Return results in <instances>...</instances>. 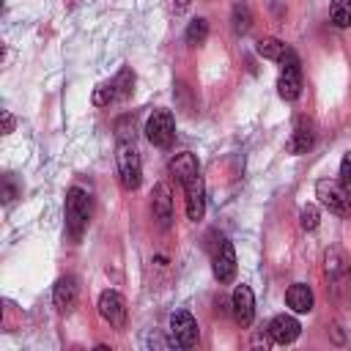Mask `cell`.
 <instances>
[{"label":"cell","mask_w":351,"mask_h":351,"mask_svg":"<svg viewBox=\"0 0 351 351\" xmlns=\"http://www.w3.org/2000/svg\"><path fill=\"white\" fill-rule=\"evenodd\" d=\"M115 167H118V181L126 192H134L143 181V162H140V154L134 148L132 140H118V148H115Z\"/></svg>","instance_id":"6da1fadb"},{"label":"cell","mask_w":351,"mask_h":351,"mask_svg":"<svg viewBox=\"0 0 351 351\" xmlns=\"http://www.w3.org/2000/svg\"><path fill=\"white\" fill-rule=\"evenodd\" d=\"M88 219H90V197L85 189L71 186L66 195V230L71 233V239H82Z\"/></svg>","instance_id":"7a4b0ae2"},{"label":"cell","mask_w":351,"mask_h":351,"mask_svg":"<svg viewBox=\"0 0 351 351\" xmlns=\"http://www.w3.org/2000/svg\"><path fill=\"white\" fill-rule=\"evenodd\" d=\"M315 197L324 208H329L337 217H351V192L343 181H332V178H321L315 184Z\"/></svg>","instance_id":"3957f363"},{"label":"cell","mask_w":351,"mask_h":351,"mask_svg":"<svg viewBox=\"0 0 351 351\" xmlns=\"http://www.w3.org/2000/svg\"><path fill=\"white\" fill-rule=\"evenodd\" d=\"M280 63H282V69H280V77H277V93L285 101H296L299 93H302V66H299V58H296L293 49H288Z\"/></svg>","instance_id":"277c9868"},{"label":"cell","mask_w":351,"mask_h":351,"mask_svg":"<svg viewBox=\"0 0 351 351\" xmlns=\"http://www.w3.org/2000/svg\"><path fill=\"white\" fill-rule=\"evenodd\" d=\"M132 90H134V71L132 69H121L110 82H104V85H99L93 90V104L96 107H107V104H112L118 99H126Z\"/></svg>","instance_id":"5b68a950"},{"label":"cell","mask_w":351,"mask_h":351,"mask_svg":"<svg viewBox=\"0 0 351 351\" xmlns=\"http://www.w3.org/2000/svg\"><path fill=\"white\" fill-rule=\"evenodd\" d=\"M145 137L151 145L156 148H167L176 137V121L170 115V110H154L145 121Z\"/></svg>","instance_id":"8992f818"},{"label":"cell","mask_w":351,"mask_h":351,"mask_svg":"<svg viewBox=\"0 0 351 351\" xmlns=\"http://www.w3.org/2000/svg\"><path fill=\"white\" fill-rule=\"evenodd\" d=\"M170 340L178 348H192L197 343V321L186 310H176L170 315Z\"/></svg>","instance_id":"52a82bcc"},{"label":"cell","mask_w":351,"mask_h":351,"mask_svg":"<svg viewBox=\"0 0 351 351\" xmlns=\"http://www.w3.org/2000/svg\"><path fill=\"white\" fill-rule=\"evenodd\" d=\"M99 315L110 324V326H115V329H123L126 326V299L118 293V291H101V296H99Z\"/></svg>","instance_id":"ba28073f"},{"label":"cell","mask_w":351,"mask_h":351,"mask_svg":"<svg viewBox=\"0 0 351 351\" xmlns=\"http://www.w3.org/2000/svg\"><path fill=\"white\" fill-rule=\"evenodd\" d=\"M211 269H214V277L219 282H230L236 277V252H233V244L228 239H219L214 258H211Z\"/></svg>","instance_id":"9c48e42d"},{"label":"cell","mask_w":351,"mask_h":351,"mask_svg":"<svg viewBox=\"0 0 351 351\" xmlns=\"http://www.w3.org/2000/svg\"><path fill=\"white\" fill-rule=\"evenodd\" d=\"M181 186H184V192H186V217H189L192 222L203 219V214H206V184H203L200 173L192 176V178H189L186 184H181Z\"/></svg>","instance_id":"30bf717a"},{"label":"cell","mask_w":351,"mask_h":351,"mask_svg":"<svg viewBox=\"0 0 351 351\" xmlns=\"http://www.w3.org/2000/svg\"><path fill=\"white\" fill-rule=\"evenodd\" d=\"M230 307H233V318L241 326H250L255 318V296L250 285H236L233 296H230Z\"/></svg>","instance_id":"8fae6325"},{"label":"cell","mask_w":351,"mask_h":351,"mask_svg":"<svg viewBox=\"0 0 351 351\" xmlns=\"http://www.w3.org/2000/svg\"><path fill=\"white\" fill-rule=\"evenodd\" d=\"M269 337L274 340V343H280V346H288V343H293L299 335H302V324L293 318V315H288V313H280V315H274L271 321H269Z\"/></svg>","instance_id":"7c38bea8"},{"label":"cell","mask_w":351,"mask_h":351,"mask_svg":"<svg viewBox=\"0 0 351 351\" xmlns=\"http://www.w3.org/2000/svg\"><path fill=\"white\" fill-rule=\"evenodd\" d=\"M151 206H154V217L159 222V228H167L173 222V192L165 181H159L151 192Z\"/></svg>","instance_id":"4fadbf2b"},{"label":"cell","mask_w":351,"mask_h":351,"mask_svg":"<svg viewBox=\"0 0 351 351\" xmlns=\"http://www.w3.org/2000/svg\"><path fill=\"white\" fill-rule=\"evenodd\" d=\"M313 143H315V126H313V121L310 118H296V123H293V134H291V140H288V151L291 154H307L310 148H313Z\"/></svg>","instance_id":"5bb4252c"},{"label":"cell","mask_w":351,"mask_h":351,"mask_svg":"<svg viewBox=\"0 0 351 351\" xmlns=\"http://www.w3.org/2000/svg\"><path fill=\"white\" fill-rule=\"evenodd\" d=\"M77 296H80V285H77V280H74L71 274H66V277H60V280L55 282L52 302H55V307H58L60 313H71L74 304H77Z\"/></svg>","instance_id":"9a60e30c"},{"label":"cell","mask_w":351,"mask_h":351,"mask_svg":"<svg viewBox=\"0 0 351 351\" xmlns=\"http://www.w3.org/2000/svg\"><path fill=\"white\" fill-rule=\"evenodd\" d=\"M167 170H170V176H173L178 184H186L192 176L200 173V165H197V159H195L192 151H181V154H176V156L170 159Z\"/></svg>","instance_id":"2e32d148"},{"label":"cell","mask_w":351,"mask_h":351,"mask_svg":"<svg viewBox=\"0 0 351 351\" xmlns=\"http://www.w3.org/2000/svg\"><path fill=\"white\" fill-rule=\"evenodd\" d=\"M285 304H288L293 313H310V310H313V291H310V285L293 282V285L285 291Z\"/></svg>","instance_id":"e0dca14e"},{"label":"cell","mask_w":351,"mask_h":351,"mask_svg":"<svg viewBox=\"0 0 351 351\" xmlns=\"http://www.w3.org/2000/svg\"><path fill=\"white\" fill-rule=\"evenodd\" d=\"M255 49H258V55H261V58H266V60H277V63H280L291 47H288L285 41L274 38V36H263V38H258Z\"/></svg>","instance_id":"ac0fdd59"},{"label":"cell","mask_w":351,"mask_h":351,"mask_svg":"<svg viewBox=\"0 0 351 351\" xmlns=\"http://www.w3.org/2000/svg\"><path fill=\"white\" fill-rule=\"evenodd\" d=\"M230 27L236 36H244L250 27H252V11L247 5V0H236L233 3V11H230Z\"/></svg>","instance_id":"d6986e66"},{"label":"cell","mask_w":351,"mask_h":351,"mask_svg":"<svg viewBox=\"0 0 351 351\" xmlns=\"http://www.w3.org/2000/svg\"><path fill=\"white\" fill-rule=\"evenodd\" d=\"M324 269H326V274H329L332 280H340V277L348 274V261H346V255H343L337 247H332V250H326V255H324Z\"/></svg>","instance_id":"ffe728a7"},{"label":"cell","mask_w":351,"mask_h":351,"mask_svg":"<svg viewBox=\"0 0 351 351\" xmlns=\"http://www.w3.org/2000/svg\"><path fill=\"white\" fill-rule=\"evenodd\" d=\"M329 19L335 27H351V0H332Z\"/></svg>","instance_id":"44dd1931"},{"label":"cell","mask_w":351,"mask_h":351,"mask_svg":"<svg viewBox=\"0 0 351 351\" xmlns=\"http://www.w3.org/2000/svg\"><path fill=\"white\" fill-rule=\"evenodd\" d=\"M184 38H186V44H192V47L203 44V41L208 38V22H206L203 16L192 19V22L186 25V33H184Z\"/></svg>","instance_id":"7402d4cb"},{"label":"cell","mask_w":351,"mask_h":351,"mask_svg":"<svg viewBox=\"0 0 351 351\" xmlns=\"http://www.w3.org/2000/svg\"><path fill=\"white\" fill-rule=\"evenodd\" d=\"M299 222H302V228H304V230H315V228H318V222H321L318 208H315V206H304V208H302V214H299Z\"/></svg>","instance_id":"603a6c76"},{"label":"cell","mask_w":351,"mask_h":351,"mask_svg":"<svg viewBox=\"0 0 351 351\" xmlns=\"http://www.w3.org/2000/svg\"><path fill=\"white\" fill-rule=\"evenodd\" d=\"M340 181L346 186H351V151H346L343 159H340Z\"/></svg>","instance_id":"cb8c5ba5"},{"label":"cell","mask_w":351,"mask_h":351,"mask_svg":"<svg viewBox=\"0 0 351 351\" xmlns=\"http://www.w3.org/2000/svg\"><path fill=\"white\" fill-rule=\"evenodd\" d=\"M115 129H118V140H129V129L134 132V118L132 115H123Z\"/></svg>","instance_id":"d4e9b609"},{"label":"cell","mask_w":351,"mask_h":351,"mask_svg":"<svg viewBox=\"0 0 351 351\" xmlns=\"http://www.w3.org/2000/svg\"><path fill=\"white\" fill-rule=\"evenodd\" d=\"M16 195H19V189H16L14 178H11V176H5V178H3V200H5V203H11Z\"/></svg>","instance_id":"484cf974"},{"label":"cell","mask_w":351,"mask_h":351,"mask_svg":"<svg viewBox=\"0 0 351 351\" xmlns=\"http://www.w3.org/2000/svg\"><path fill=\"white\" fill-rule=\"evenodd\" d=\"M8 132H14V118H11V112H3V134H8Z\"/></svg>","instance_id":"4316f807"}]
</instances>
